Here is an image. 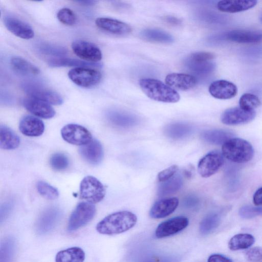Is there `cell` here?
Here are the masks:
<instances>
[{
  "mask_svg": "<svg viewBox=\"0 0 262 262\" xmlns=\"http://www.w3.org/2000/svg\"><path fill=\"white\" fill-rule=\"evenodd\" d=\"M57 17L62 24L72 26L76 21V16L74 12L69 8H62L57 12Z\"/></svg>",
  "mask_w": 262,
  "mask_h": 262,
  "instance_id": "obj_40",
  "label": "cell"
},
{
  "mask_svg": "<svg viewBox=\"0 0 262 262\" xmlns=\"http://www.w3.org/2000/svg\"><path fill=\"white\" fill-rule=\"evenodd\" d=\"M211 41H231L243 43H257L262 41L261 30H234L211 37Z\"/></svg>",
  "mask_w": 262,
  "mask_h": 262,
  "instance_id": "obj_5",
  "label": "cell"
},
{
  "mask_svg": "<svg viewBox=\"0 0 262 262\" xmlns=\"http://www.w3.org/2000/svg\"><path fill=\"white\" fill-rule=\"evenodd\" d=\"M37 189L40 195L49 200H55L59 195L58 191L56 188L43 181L38 182Z\"/></svg>",
  "mask_w": 262,
  "mask_h": 262,
  "instance_id": "obj_37",
  "label": "cell"
},
{
  "mask_svg": "<svg viewBox=\"0 0 262 262\" xmlns=\"http://www.w3.org/2000/svg\"><path fill=\"white\" fill-rule=\"evenodd\" d=\"M183 185V179L180 174H175L169 180L161 182L159 185L157 195L159 196H165L178 191Z\"/></svg>",
  "mask_w": 262,
  "mask_h": 262,
  "instance_id": "obj_32",
  "label": "cell"
},
{
  "mask_svg": "<svg viewBox=\"0 0 262 262\" xmlns=\"http://www.w3.org/2000/svg\"><path fill=\"white\" fill-rule=\"evenodd\" d=\"M38 49L43 54L56 56H63L67 53L65 48L48 43H41L39 46Z\"/></svg>",
  "mask_w": 262,
  "mask_h": 262,
  "instance_id": "obj_39",
  "label": "cell"
},
{
  "mask_svg": "<svg viewBox=\"0 0 262 262\" xmlns=\"http://www.w3.org/2000/svg\"><path fill=\"white\" fill-rule=\"evenodd\" d=\"M96 211L93 204L84 202L79 203L70 216L68 230L75 231L86 225L93 219Z\"/></svg>",
  "mask_w": 262,
  "mask_h": 262,
  "instance_id": "obj_6",
  "label": "cell"
},
{
  "mask_svg": "<svg viewBox=\"0 0 262 262\" xmlns=\"http://www.w3.org/2000/svg\"><path fill=\"white\" fill-rule=\"evenodd\" d=\"M232 134L223 129H210L202 133L201 137L206 142L214 145H223L232 138Z\"/></svg>",
  "mask_w": 262,
  "mask_h": 262,
  "instance_id": "obj_31",
  "label": "cell"
},
{
  "mask_svg": "<svg viewBox=\"0 0 262 262\" xmlns=\"http://www.w3.org/2000/svg\"><path fill=\"white\" fill-rule=\"evenodd\" d=\"M246 257L250 261H259L262 260V248L254 247L248 250L246 253Z\"/></svg>",
  "mask_w": 262,
  "mask_h": 262,
  "instance_id": "obj_45",
  "label": "cell"
},
{
  "mask_svg": "<svg viewBox=\"0 0 262 262\" xmlns=\"http://www.w3.org/2000/svg\"><path fill=\"white\" fill-rule=\"evenodd\" d=\"M139 85L144 93L153 100L176 103L180 99V95L174 89L159 80L143 78L140 80Z\"/></svg>",
  "mask_w": 262,
  "mask_h": 262,
  "instance_id": "obj_2",
  "label": "cell"
},
{
  "mask_svg": "<svg viewBox=\"0 0 262 262\" xmlns=\"http://www.w3.org/2000/svg\"><path fill=\"white\" fill-rule=\"evenodd\" d=\"M239 107L247 111H253L261 105V101L257 96L251 93H245L239 100Z\"/></svg>",
  "mask_w": 262,
  "mask_h": 262,
  "instance_id": "obj_36",
  "label": "cell"
},
{
  "mask_svg": "<svg viewBox=\"0 0 262 262\" xmlns=\"http://www.w3.org/2000/svg\"><path fill=\"white\" fill-rule=\"evenodd\" d=\"M214 55L209 52H198L191 54L188 58L195 61H208L214 58Z\"/></svg>",
  "mask_w": 262,
  "mask_h": 262,
  "instance_id": "obj_44",
  "label": "cell"
},
{
  "mask_svg": "<svg viewBox=\"0 0 262 262\" xmlns=\"http://www.w3.org/2000/svg\"><path fill=\"white\" fill-rule=\"evenodd\" d=\"M19 129L25 136L38 137L43 133L45 125L40 119L33 116L26 115L20 119Z\"/></svg>",
  "mask_w": 262,
  "mask_h": 262,
  "instance_id": "obj_23",
  "label": "cell"
},
{
  "mask_svg": "<svg viewBox=\"0 0 262 262\" xmlns=\"http://www.w3.org/2000/svg\"><path fill=\"white\" fill-rule=\"evenodd\" d=\"M165 81L167 85L173 89L187 91L195 86L197 79L190 74L173 73L166 76Z\"/></svg>",
  "mask_w": 262,
  "mask_h": 262,
  "instance_id": "obj_21",
  "label": "cell"
},
{
  "mask_svg": "<svg viewBox=\"0 0 262 262\" xmlns=\"http://www.w3.org/2000/svg\"><path fill=\"white\" fill-rule=\"evenodd\" d=\"M137 222V216L128 211L110 214L96 225L97 231L102 234L115 235L124 232L133 228Z\"/></svg>",
  "mask_w": 262,
  "mask_h": 262,
  "instance_id": "obj_1",
  "label": "cell"
},
{
  "mask_svg": "<svg viewBox=\"0 0 262 262\" xmlns=\"http://www.w3.org/2000/svg\"><path fill=\"white\" fill-rule=\"evenodd\" d=\"M79 152L82 159L92 165L99 164L103 158L102 146L96 139H92L88 144L81 146Z\"/></svg>",
  "mask_w": 262,
  "mask_h": 262,
  "instance_id": "obj_18",
  "label": "cell"
},
{
  "mask_svg": "<svg viewBox=\"0 0 262 262\" xmlns=\"http://www.w3.org/2000/svg\"><path fill=\"white\" fill-rule=\"evenodd\" d=\"M50 164L53 169L61 171L67 168L69 165V160L64 154L56 153L51 157Z\"/></svg>",
  "mask_w": 262,
  "mask_h": 262,
  "instance_id": "obj_38",
  "label": "cell"
},
{
  "mask_svg": "<svg viewBox=\"0 0 262 262\" xmlns=\"http://www.w3.org/2000/svg\"><path fill=\"white\" fill-rule=\"evenodd\" d=\"M106 118L113 125L123 128H128L137 125L138 118L135 115L122 111L111 110L107 112Z\"/></svg>",
  "mask_w": 262,
  "mask_h": 262,
  "instance_id": "obj_22",
  "label": "cell"
},
{
  "mask_svg": "<svg viewBox=\"0 0 262 262\" xmlns=\"http://www.w3.org/2000/svg\"><path fill=\"white\" fill-rule=\"evenodd\" d=\"M253 236L248 233H240L233 236L229 241L228 246L230 250L236 251L249 248L254 243Z\"/></svg>",
  "mask_w": 262,
  "mask_h": 262,
  "instance_id": "obj_34",
  "label": "cell"
},
{
  "mask_svg": "<svg viewBox=\"0 0 262 262\" xmlns=\"http://www.w3.org/2000/svg\"><path fill=\"white\" fill-rule=\"evenodd\" d=\"M179 167L177 165H172L161 171L157 176L159 182H163L173 177L177 172Z\"/></svg>",
  "mask_w": 262,
  "mask_h": 262,
  "instance_id": "obj_43",
  "label": "cell"
},
{
  "mask_svg": "<svg viewBox=\"0 0 262 262\" xmlns=\"http://www.w3.org/2000/svg\"><path fill=\"white\" fill-rule=\"evenodd\" d=\"M80 198L86 202L95 204L102 201L105 195L103 184L95 177H84L80 184Z\"/></svg>",
  "mask_w": 262,
  "mask_h": 262,
  "instance_id": "obj_4",
  "label": "cell"
},
{
  "mask_svg": "<svg viewBox=\"0 0 262 262\" xmlns=\"http://www.w3.org/2000/svg\"><path fill=\"white\" fill-rule=\"evenodd\" d=\"M165 20L168 24H171L172 25H179L181 24V20L176 17L174 16H168L165 17Z\"/></svg>",
  "mask_w": 262,
  "mask_h": 262,
  "instance_id": "obj_51",
  "label": "cell"
},
{
  "mask_svg": "<svg viewBox=\"0 0 262 262\" xmlns=\"http://www.w3.org/2000/svg\"><path fill=\"white\" fill-rule=\"evenodd\" d=\"M61 215L60 211L57 208L52 207L46 210L37 221L36 232L45 234L51 231L59 222Z\"/></svg>",
  "mask_w": 262,
  "mask_h": 262,
  "instance_id": "obj_14",
  "label": "cell"
},
{
  "mask_svg": "<svg viewBox=\"0 0 262 262\" xmlns=\"http://www.w3.org/2000/svg\"><path fill=\"white\" fill-rule=\"evenodd\" d=\"M179 203L176 197L164 198L156 202L151 207L149 215L153 219H161L171 214L177 209Z\"/></svg>",
  "mask_w": 262,
  "mask_h": 262,
  "instance_id": "obj_20",
  "label": "cell"
},
{
  "mask_svg": "<svg viewBox=\"0 0 262 262\" xmlns=\"http://www.w3.org/2000/svg\"><path fill=\"white\" fill-rule=\"evenodd\" d=\"M22 86L24 91L30 97L56 105H61L63 102L62 97L57 92L37 84L26 83Z\"/></svg>",
  "mask_w": 262,
  "mask_h": 262,
  "instance_id": "obj_9",
  "label": "cell"
},
{
  "mask_svg": "<svg viewBox=\"0 0 262 262\" xmlns=\"http://www.w3.org/2000/svg\"><path fill=\"white\" fill-rule=\"evenodd\" d=\"M49 65L52 67H76V68H89L98 67L99 63L88 62L77 59L66 57H58L49 61Z\"/></svg>",
  "mask_w": 262,
  "mask_h": 262,
  "instance_id": "obj_33",
  "label": "cell"
},
{
  "mask_svg": "<svg viewBox=\"0 0 262 262\" xmlns=\"http://www.w3.org/2000/svg\"><path fill=\"white\" fill-rule=\"evenodd\" d=\"M221 216L216 212H211L203 218L200 224V232L202 235H207L219 226Z\"/></svg>",
  "mask_w": 262,
  "mask_h": 262,
  "instance_id": "obj_35",
  "label": "cell"
},
{
  "mask_svg": "<svg viewBox=\"0 0 262 262\" xmlns=\"http://www.w3.org/2000/svg\"><path fill=\"white\" fill-rule=\"evenodd\" d=\"M245 56L250 59H258L262 57V47H254L246 49L243 53Z\"/></svg>",
  "mask_w": 262,
  "mask_h": 262,
  "instance_id": "obj_46",
  "label": "cell"
},
{
  "mask_svg": "<svg viewBox=\"0 0 262 262\" xmlns=\"http://www.w3.org/2000/svg\"><path fill=\"white\" fill-rule=\"evenodd\" d=\"M95 24L99 29L119 36L127 35L132 30L131 27L127 24L108 17H98L96 19Z\"/></svg>",
  "mask_w": 262,
  "mask_h": 262,
  "instance_id": "obj_16",
  "label": "cell"
},
{
  "mask_svg": "<svg viewBox=\"0 0 262 262\" xmlns=\"http://www.w3.org/2000/svg\"><path fill=\"white\" fill-rule=\"evenodd\" d=\"M257 3L255 0H223L219 1L216 6L222 12L236 13L249 10Z\"/></svg>",
  "mask_w": 262,
  "mask_h": 262,
  "instance_id": "obj_24",
  "label": "cell"
},
{
  "mask_svg": "<svg viewBox=\"0 0 262 262\" xmlns=\"http://www.w3.org/2000/svg\"><path fill=\"white\" fill-rule=\"evenodd\" d=\"M20 143L19 137L10 128L0 126V147L4 149H14L18 147Z\"/></svg>",
  "mask_w": 262,
  "mask_h": 262,
  "instance_id": "obj_29",
  "label": "cell"
},
{
  "mask_svg": "<svg viewBox=\"0 0 262 262\" xmlns=\"http://www.w3.org/2000/svg\"><path fill=\"white\" fill-rule=\"evenodd\" d=\"M189 224L188 219L183 216H176L161 223L157 227L155 235L161 238L174 235L184 229Z\"/></svg>",
  "mask_w": 262,
  "mask_h": 262,
  "instance_id": "obj_12",
  "label": "cell"
},
{
  "mask_svg": "<svg viewBox=\"0 0 262 262\" xmlns=\"http://www.w3.org/2000/svg\"><path fill=\"white\" fill-rule=\"evenodd\" d=\"M185 65L190 72L200 77L209 75L215 68V64L211 61H195L188 57L185 61Z\"/></svg>",
  "mask_w": 262,
  "mask_h": 262,
  "instance_id": "obj_27",
  "label": "cell"
},
{
  "mask_svg": "<svg viewBox=\"0 0 262 262\" xmlns=\"http://www.w3.org/2000/svg\"><path fill=\"white\" fill-rule=\"evenodd\" d=\"M142 262H176L173 257L151 256L146 258Z\"/></svg>",
  "mask_w": 262,
  "mask_h": 262,
  "instance_id": "obj_47",
  "label": "cell"
},
{
  "mask_svg": "<svg viewBox=\"0 0 262 262\" xmlns=\"http://www.w3.org/2000/svg\"><path fill=\"white\" fill-rule=\"evenodd\" d=\"M14 241L9 239L1 246V262H10L14 251Z\"/></svg>",
  "mask_w": 262,
  "mask_h": 262,
  "instance_id": "obj_41",
  "label": "cell"
},
{
  "mask_svg": "<svg viewBox=\"0 0 262 262\" xmlns=\"http://www.w3.org/2000/svg\"><path fill=\"white\" fill-rule=\"evenodd\" d=\"M68 75L75 84L84 88H93L101 79V74L99 71L89 68H75L69 71Z\"/></svg>",
  "mask_w": 262,
  "mask_h": 262,
  "instance_id": "obj_7",
  "label": "cell"
},
{
  "mask_svg": "<svg viewBox=\"0 0 262 262\" xmlns=\"http://www.w3.org/2000/svg\"><path fill=\"white\" fill-rule=\"evenodd\" d=\"M63 139L70 144L82 146L92 140L91 133L85 127L76 124H68L61 130Z\"/></svg>",
  "mask_w": 262,
  "mask_h": 262,
  "instance_id": "obj_8",
  "label": "cell"
},
{
  "mask_svg": "<svg viewBox=\"0 0 262 262\" xmlns=\"http://www.w3.org/2000/svg\"><path fill=\"white\" fill-rule=\"evenodd\" d=\"M3 21L6 28L16 36L25 39L33 38V29L27 23L12 16L5 17Z\"/></svg>",
  "mask_w": 262,
  "mask_h": 262,
  "instance_id": "obj_17",
  "label": "cell"
},
{
  "mask_svg": "<svg viewBox=\"0 0 262 262\" xmlns=\"http://www.w3.org/2000/svg\"><path fill=\"white\" fill-rule=\"evenodd\" d=\"M259 20L261 22V23H262V14L260 15L259 17Z\"/></svg>",
  "mask_w": 262,
  "mask_h": 262,
  "instance_id": "obj_53",
  "label": "cell"
},
{
  "mask_svg": "<svg viewBox=\"0 0 262 262\" xmlns=\"http://www.w3.org/2000/svg\"><path fill=\"white\" fill-rule=\"evenodd\" d=\"M75 54L84 61L96 63L102 59V53L95 44L83 40H77L71 45Z\"/></svg>",
  "mask_w": 262,
  "mask_h": 262,
  "instance_id": "obj_11",
  "label": "cell"
},
{
  "mask_svg": "<svg viewBox=\"0 0 262 262\" xmlns=\"http://www.w3.org/2000/svg\"><path fill=\"white\" fill-rule=\"evenodd\" d=\"M140 37L147 41L161 43H170L174 38L169 33L158 29H146L140 33Z\"/></svg>",
  "mask_w": 262,
  "mask_h": 262,
  "instance_id": "obj_28",
  "label": "cell"
},
{
  "mask_svg": "<svg viewBox=\"0 0 262 262\" xmlns=\"http://www.w3.org/2000/svg\"><path fill=\"white\" fill-rule=\"evenodd\" d=\"M222 154L232 162L243 163L252 159L254 150L247 141L239 138H232L222 145Z\"/></svg>",
  "mask_w": 262,
  "mask_h": 262,
  "instance_id": "obj_3",
  "label": "cell"
},
{
  "mask_svg": "<svg viewBox=\"0 0 262 262\" xmlns=\"http://www.w3.org/2000/svg\"><path fill=\"white\" fill-rule=\"evenodd\" d=\"M193 130L192 126L189 124L184 122H174L165 127L164 133L168 137L178 140L189 136Z\"/></svg>",
  "mask_w": 262,
  "mask_h": 262,
  "instance_id": "obj_26",
  "label": "cell"
},
{
  "mask_svg": "<svg viewBox=\"0 0 262 262\" xmlns=\"http://www.w3.org/2000/svg\"><path fill=\"white\" fill-rule=\"evenodd\" d=\"M253 202L255 206L262 205V187L258 188L254 193Z\"/></svg>",
  "mask_w": 262,
  "mask_h": 262,
  "instance_id": "obj_49",
  "label": "cell"
},
{
  "mask_svg": "<svg viewBox=\"0 0 262 262\" xmlns=\"http://www.w3.org/2000/svg\"><path fill=\"white\" fill-rule=\"evenodd\" d=\"M77 3H79L82 5L84 6H91L94 5L96 1H76Z\"/></svg>",
  "mask_w": 262,
  "mask_h": 262,
  "instance_id": "obj_52",
  "label": "cell"
},
{
  "mask_svg": "<svg viewBox=\"0 0 262 262\" xmlns=\"http://www.w3.org/2000/svg\"><path fill=\"white\" fill-rule=\"evenodd\" d=\"M84 259V252L78 247L60 251L55 257V262H83Z\"/></svg>",
  "mask_w": 262,
  "mask_h": 262,
  "instance_id": "obj_30",
  "label": "cell"
},
{
  "mask_svg": "<svg viewBox=\"0 0 262 262\" xmlns=\"http://www.w3.org/2000/svg\"><path fill=\"white\" fill-rule=\"evenodd\" d=\"M239 214L242 217L246 219H252L258 215H262V206H244L240 208Z\"/></svg>",
  "mask_w": 262,
  "mask_h": 262,
  "instance_id": "obj_42",
  "label": "cell"
},
{
  "mask_svg": "<svg viewBox=\"0 0 262 262\" xmlns=\"http://www.w3.org/2000/svg\"><path fill=\"white\" fill-rule=\"evenodd\" d=\"M10 65L16 73L23 76L33 77L40 73V70L37 67L20 57H12Z\"/></svg>",
  "mask_w": 262,
  "mask_h": 262,
  "instance_id": "obj_25",
  "label": "cell"
},
{
  "mask_svg": "<svg viewBox=\"0 0 262 262\" xmlns=\"http://www.w3.org/2000/svg\"><path fill=\"white\" fill-rule=\"evenodd\" d=\"M256 116L255 111H247L240 107L226 110L221 116L222 122L226 125H238L251 121Z\"/></svg>",
  "mask_w": 262,
  "mask_h": 262,
  "instance_id": "obj_13",
  "label": "cell"
},
{
  "mask_svg": "<svg viewBox=\"0 0 262 262\" xmlns=\"http://www.w3.org/2000/svg\"><path fill=\"white\" fill-rule=\"evenodd\" d=\"M223 157L218 151H212L205 155L198 164L200 175L203 178H208L215 173L224 163Z\"/></svg>",
  "mask_w": 262,
  "mask_h": 262,
  "instance_id": "obj_10",
  "label": "cell"
},
{
  "mask_svg": "<svg viewBox=\"0 0 262 262\" xmlns=\"http://www.w3.org/2000/svg\"><path fill=\"white\" fill-rule=\"evenodd\" d=\"M23 104L29 112L41 118L50 119L55 115V111L50 104L37 99L26 98L23 101Z\"/></svg>",
  "mask_w": 262,
  "mask_h": 262,
  "instance_id": "obj_15",
  "label": "cell"
},
{
  "mask_svg": "<svg viewBox=\"0 0 262 262\" xmlns=\"http://www.w3.org/2000/svg\"><path fill=\"white\" fill-rule=\"evenodd\" d=\"M199 200L193 196H189L185 199L184 204L185 206L189 208L194 207L198 204Z\"/></svg>",
  "mask_w": 262,
  "mask_h": 262,
  "instance_id": "obj_50",
  "label": "cell"
},
{
  "mask_svg": "<svg viewBox=\"0 0 262 262\" xmlns=\"http://www.w3.org/2000/svg\"><path fill=\"white\" fill-rule=\"evenodd\" d=\"M207 262H233L232 260L221 254H214L210 255Z\"/></svg>",
  "mask_w": 262,
  "mask_h": 262,
  "instance_id": "obj_48",
  "label": "cell"
},
{
  "mask_svg": "<svg viewBox=\"0 0 262 262\" xmlns=\"http://www.w3.org/2000/svg\"><path fill=\"white\" fill-rule=\"evenodd\" d=\"M210 95L219 99H229L237 94V88L232 82L225 80L213 81L209 86Z\"/></svg>",
  "mask_w": 262,
  "mask_h": 262,
  "instance_id": "obj_19",
  "label": "cell"
}]
</instances>
